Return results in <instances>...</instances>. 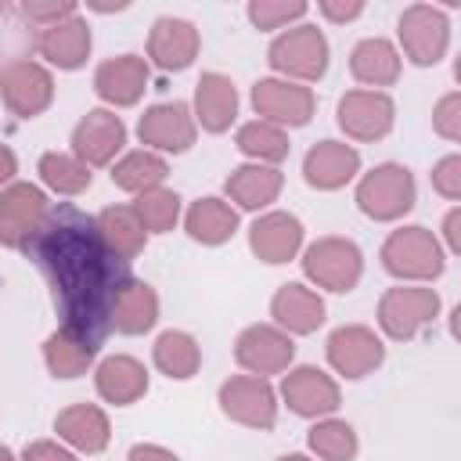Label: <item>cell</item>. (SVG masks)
<instances>
[{"instance_id":"obj_29","label":"cell","mask_w":461,"mask_h":461,"mask_svg":"<svg viewBox=\"0 0 461 461\" xmlns=\"http://www.w3.org/2000/svg\"><path fill=\"white\" fill-rule=\"evenodd\" d=\"M97 353H101V342H94L65 324L43 339V367L50 371V378H61V382H72V378H83L86 371H94Z\"/></svg>"},{"instance_id":"obj_40","label":"cell","mask_w":461,"mask_h":461,"mask_svg":"<svg viewBox=\"0 0 461 461\" xmlns=\"http://www.w3.org/2000/svg\"><path fill=\"white\" fill-rule=\"evenodd\" d=\"M18 11L32 25V32H36V29H50V25L79 14V4L76 0H22Z\"/></svg>"},{"instance_id":"obj_28","label":"cell","mask_w":461,"mask_h":461,"mask_svg":"<svg viewBox=\"0 0 461 461\" xmlns=\"http://www.w3.org/2000/svg\"><path fill=\"white\" fill-rule=\"evenodd\" d=\"M241 212L223 198V194H202L184 209V230L194 245L220 249L238 234Z\"/></svg>"},{"instance_id":"obj_27","label":"cell","mask_w":461,"mask_h":461,"mask_svg":"<svg viewBox=\"0 0 461 461\" xmlns=\"http://www.w3.org/2000/svg\"><path fill=\"white\" fill-rule=\"evenodd\" d=\"M238 86L230 76L223 72H202L198 83H194V97H191V108H194V119H198V130L205 133H227L238 119Z\"/></svg>"},{"instance_id":"obj_46","label":"cell","mask_w":461,"mask_h":461,"mask_svg":"<svg viewBox=\"0 0 461 461\" xmlns=\"http://www.w3.org/2000/svg\"><path fill=\"white\" fill-rule=\"evenodd\" d=\"M126 461H180V454L162 443H133L126 450Z\"/></svg>"},{"instance_id":"obj_11","label":"cell","mask_w":461,"mask_h":461,"mask_svg":"<svg viewBox=\"0 0 461 461\" xmlns=\"http://www.w3.org/2000/svg\"><path fill=\"white\" fill-rule=\"evenodd\" d=\"M335 122L346 133V140L375 144V140H382V137L393 133V126H396V101L389 97V90L353 86V90H346L339 97Z\"/></svg>"},{"instance_id":"obj_1","label":"cell","mask_w":461,"mask_h":461,"mask_svg":"<svg viewBox=\"0 0 461 461\" xmlns=\"http://www.w3.org/2000/svg\"><path fill=\"white\" fill-rule=\"evenodd\" d=\"M47 277L50 303L65 328L101 342L112 331V306L130 281V263L112 256L97 238L94 216L76 205H54L47 227L25 252Z\"/></svg>"},{"instance_id":"obj_14","label":"cell","mask_w":461,"mask_h":461,"mask_svg":"<svg viewBox=\"0 0 461 461\" xmlns=\"http://www.w3.org/2000/svg\"><path fill=\"white\" fill-rule=\"evenodd\" d=\"M252 112L281 130H299L317 115V94L306 83H292L281 76H263L252 83Z\"/></svg>"},{"instance_id":"obj_26","label":"cell","mask_w":461,"mask_h":461,"mask_svg":"<svg viewBox=\"0 0 461 461\" xmlns=\"http://www.w3.org/2000/svg\"><path fill=\"white\" fill-rule=\"evenodd\" d=\"M403 72V54L393 40L385 36H364L349 50V76L364 90H385L400 79Z\"/></svg>"},{"instance_id":"obj_2","label":"cell","mask_w":461,"mask_h":461,"mask_svg":"<svg viewBox=\"0 0 461 461\" xmlns=\"http://www.w3.org/2000/svg\"><path fill=\"white\" fill-rule=\"evenodd\" d=\"M378 259L382 270L396 277V285H432L447 270V249L425 223H400L396 230H389Z\"/></svg>"},{"instance_id":"obj_31","label":"cell","mask_w":461,"mask_h":461,"mask_svg":"<svg viewBox=\"0 0 461 461\" xmlns=\"http://www.w3.org/2000/svg\"><path fill=\"white\" fill-rule=\"evenodd\" d=\"M94 227L104 249L119 256L122 263H133L148 249V238H151L133 205H104L101 212H94Z\"/></svg>"},{"instance_id":"obj_18","label":"cell","mask_w":461,"mask_h":461,"mask_svg":"<svg viewBox=\"0 0 461 461\" xmlns=\"http://www.w3.org/2000/svg\"><path fill=\"white\" fill-rule=\"evenodd\" d=\"M306 249L303 220L288 209H267L249 223V252L267 267H285Z\"/></svg>"},{"instance_id":"obj_30","label":"cell","mask_w":461,"mask_h":461,"mask_svg":"<svg viewBox=\"0 0 461 461\" xmlns=\"http://www.w3.org/2000/svg\"><path fill=\"white\" fill-rule=\"evenodd\" d=\"M54 432L76 454H101L112 443V421L97 403H68L54 414Z\"/></svg>"},{"instance_id":"obj_48","label":"cell","mask_w":461,"mask_h":461,"mask_svg":"<svg viewBox=\"0 0 461 461\" xmlns=\"http://www.w3.org/2000/svg\"><path fill=\"white\" fill-rule=\"evenodd\" d=\"M447 328H450V339L461 346V303L450 310V317H447Z\"/></svg>"},{"instance_id":"obj_19","label":"cell","mask_w":461,"mask_h":461,"mask_svg":"<svg viewBox=\"0 0 461 461\" xmlns=\"http://www.w3.org/2000/svg\"><path fill=\"white\" fill-rule=\"evenodd\" d=\"M151 83V61L144 54H115L94 68V94L104 108H133Z\"/></svg>"},{"instance_id":"obj_36","label":"cell","mask_w":461,"mask_h":461,"mask_svg":"<svg viewBox=\"0 0 461 461\" xmlns=\"http://www.w3.org/2000/svg\"><path fill=\"white\" fill-rule=\"evenodd\" d=\"M234 148L245 155V162H259V166H281L292 151L288 130L267 122V119H249L238 126L234 133Z\"/></svg>"},{"instance_id":"obj_34","label":"cell","mask_w":461,"mask_h":461,"mask_svg":"<svg viewBox=\"0 0 461 461\" xmlns=\"http://www.w3.org/2000/svg\"><path fill=\"white\" fill-rule=\"evenodd\" d=\"M108 176H112V184H115L119 191H126V194L137 198V194H144V191L166 184L169 162H166V155H158V151H151V148H133V151H126V155L108 169Z\"/></svg>"},{"instance_id":"obj_44","label":"cell","mask_w":461,"mask_h":461,"mask_svg":"<svg viewBox=\"0 0 461 461\" xmlns=\"http://www.w3.org/2000/svg\"><path fill=\"white\" fill-rule=\"evenodd\" d=\"M364 0H321L317 4V14L331 25H346V22H357L364 14Z\"/></svg>"},{"instance_id":"obj_8","label":"cell","mask_w":461,"mask_h":461,"mask_svg":"<svg viewBox=\"0 0 461 461\" xmlns=\"http://www.w3.org/2000/svg\"><path fill=\"white\" fill-rule=\"evenodd\" d=\"M396 47L400 54L418 65H439L450 50V14L439 4H407L396 18Z\"/></svg>"},{"instance_id":"obj_22","label":"cell","mask_w":461,"mask_h":461,"mask_svg":"<svg viewBox=\"0 0 461 461\" xmlns=\"http://www.w3.org/2000/svg\"><path fill=\"white\" fill-rule=\"evenodd\" d=\"M32 47L43 58V65H50L58 72H76L86 65L90 50H94V32H90V22L83 14H72L50 29H36Z\"/></svg>"},{"instance_id":"obj_39","label":"cell","mask_w":461,"mask_h":461,"mask_svg":"<svg viewBox=\"0 0 461 461\" xmlns=\"http://www.w3.org/2000/svg\"><path fill=\"white\" fill-rule=\"evenodd\" d=\"M306 14H310L306 0H249L245 4V18L259 32H285L299 25Z\"/></svg>"},{"instance_id":"obj_12","label":"cell","mask_w":461,"mask_h":461,"mask_svg":"<svg viewBox=\"0 0 461 461\" xmlns=\"http://www.w3.org/2000/svg\"><path fill=\"white\" fill-rule=\"evenodd\" d=\"M234 364L245 375H259V378L285 375L288 367H295V339L285 328H277L274 321H256L238 331Z\"/></svg>"},{"instance_id":"obj_10","label":"cell","mask_w":461,"mask_h":461,"mask_svg":"<svg viewBox=\"0 0 461 461\" xmlns=\"http://www.w3.org/2000/svg\"><path fill=\"white\" fill-rule=\"evenodd\" d=\"M277 393H281V403L295 418H306V421L331 418L342 407V385H339V378L328 375L317 364H295V367H288L281 375V382H277Z\"/></svg>"},{"instance_id":"obj_24","label":"cell","mask_w":461,"mask_h":461,"mask_svg":"<svg viewBox=\"0 0 461 461\" xmlns=\"http://www.w3.org/2000/svg\"><path fill=\"white\" fill-rule=\"evenodd\" d=\"M328 317V306L321 299V292L306 281H285L274 295H270V321L277 328H285L292 339L295 335H313Z\"/></svg>"},{"instance_id":"obj_9","label":"cell","mask_w":461,"mask_h":461,"mask_svg":"<svg viewBox=\"0 0 461 461\" xmlns=\"http://www.w3.org/2000/svg\"><path fill=\"white\" fill-rule=\"evenodd\" d=\"M216 403L223 411V418H230L241 429H256L267 432L277 425V411H281V393L270 378L259 375H230L220 393Z\"/></svg>"},{"instance_id":"obj_25","label":"cell","mask_w":461,"mask_h":461,"mask_svg":"<svg viewBox=\"0 0 461 461\" xmlns=\"http://www.w3.org/2000/svg\"><path fill=\"white\" fill-rule=\"evenodd\" d=\"M148 385H151V375H148L144 360H137L130 353L101 357L97 367H94V389L112 407H130V403L144 400Z\"/></svg>"},{"instance_id":"obj_37","label":"cell","mask_w":461,"mask_h":461,"mask_svg":"<svg viewBox=\"0 0 461 461\" xmlns=\"http://www.w3.org/2000/svg\"><path fill=\"white\" fill-rule=\"evenodd\" d=\"M306 450L317 461H357L360 454V436L346 418H321L306 432Z\"/></svg>"},{"instance_id":"obj_35","label":"cell","mask_w":461,"mask_h":461,"mask_svg":"<svg viewBox=\"0 0 461 461\" xmlns=\"http://www.w3.org/2000/svg\"><path fill=\"white\" fill-rule=\"evenodd\" d=\"M36 173H40V184L61 198H79L94 184V169L76 151H43L36 162Z\"/></svg>"},{"instance_id":"obj_33","label":"cell","mask_w":461,"mask_h":461,"mask_svg":"<svg viewBox=\"0 0 461 461\" xmlns=\"http://www.w3.org/2000/svg\"><path fill=\"white\" fill-rule=\"evenodd\" d=\"M151 364L169 382H187L202 371V346L184 328H166L151 346Z\"/></svg>"},{"instance_id":"obj_21","label":"cell","mask_w":461,"mask_h":461,"mask_svg":"<svg viewBox=\"0 0 461 461\" xmlns=\"http://www.w3.org/2000/svg\"><path fill=\"white\" fill-rule=\"evenodd\" d=\"M360 151L349 140H335L324 137L317 144H310V151L303 155V180L313 191H342L346 184L360 180Z\"/></svg>"},{"instance_id":"obj_50","label":"cell","mask_w":461,"mask_h":461,"mask_svg":"<svg viewBox=\"0 0 461 461\" xmlns=\"http://www.w3.org/2000/svg\"><path fill=\"white\" fill-rule=\"evenodd\" d=\"M0 461H22V457H18L14 447H4V450H0Z\"/></svg>"},{"instance_id":"obj_5","label":"cell","mask_w":461,"mask_h":461,"mask_svg":"<svg viewBox=\"0 0 461 461\" xmlns=\"http://www.w3.org/2000/svg\"><path fill=\"white\" fill-rule=\"evenodd\" d=\"M299 263H303L306 285H313L317 292L346 295L364 277V252L353 238H342V234H324V238L310 241L303 249Z\"/></svg>"},{"instance_id":"obj_49","label":"cell","mask_w":461,"mask_h":461,"mask_svg":"<svg viewBox=\"0 0 461 461\" xmlns=\"http://www.w3.org/2000/svg\"><path fill=\"white\" fill-rule=\"evenodd\" d=\"M274 461H317L313 454H281V457H274Z\"/></svg>"},{"instance_id":"obj_15","label":"cell","mask_w":461,"mask_h":461,"mask_svg":"<svg viewBox=\"0 0 461 461\" xmlns=\"http://www.w3.org/2000/svg\"><path fill=\"white\" fill-rule=\"evenodd\" d=\"M324 357L335 378L360 382L385 364V339L367 324H339L324 342Z\"/></svg>"},{"instance_id":"obj_38","label":"cell","mask_w":461,"mask_h":461,"mask_svg":"<svg viewBox=\"0 0 461 461\" xmlns=\"http://www.w3.org/2000/svg\"><path fill=\"white\" fill-rule=\"evenodd\" d=\"M137 209V216L144 220L148 234H169L176 223H184V198L173 191V187H151L144 194H137L130 202Z\"/></svg>"},{"instance_id":"obj_13","label":"cell","mask_w":461,"mask_h":461,"mask_svg":"<svg viewBox=\"0 0 461 461\" xmlns=\"http://www.w3.org/2000/svg\"><path fill=\"white\" fill-rule=\"evenodd\" d=\"M0 97L14 119H36L54 104V72L36 58H14L0 68Z\"/></svg>"},{"instance_id":"obj_45","label":"cell","mask_w":461,"mask_h":461,"mask_svg":"<svg viewBox=\"0 0 461 461\" xmlns=\"http://www.w3.org/2000/svg\"><path fill=\"white\" fill-rule=\"evenodd\" d=\"M439 241H443L447 252L461 256V205L447 209V216L439 220Z\"/></svg>"},{"instance_id":"obj_16","label":"cell","mask_w":461,"mask_h":461,"mask_svg":"<svg viewBox=\"0 0 461 461\" xmlns=\"http://www.w3.org/2000/svg\"><path fill=\"white\" fill-rule=\"evenodd\" d=\"M137 140L158 155H184L198 140V119L187 101H158L148 104L137 119Z\"/></svg>"},{"instance_id":"obj_7","label":"cell","mask_w":461,"mask_h":461,"mask_svg":"<svg viewBox=\"0 0 461 461\" xmlns=\"http://www.w3.org/2000/svg\"><path fill=\"white\" fill-rule=\"evenodd\" d=\"M50 212H54V202L40 184L18 180L0 187V245L11 252H29V245L47 227Z\"/></svg>"},{"instance_id":"obj_3","label":"cell","mask_w":461,"mask_h":461,"mask_svg":"<svg viewBox=\"0 0 461 461\" xmlns=\"http://www.w3.org/2000/svg\"><path fill=\"white\" fill-rule=\"evenodd\" d=\"M357 209L375 223H396L403 220L418 202V180L403 162H378L367 173H360L353 187Z\"/></svg>"},{"instance_id":"obj_32","label":"cell","mask_w":461,"mask_h":461,"mask_svg":"<svg viewBox=\"0 0 461 461\" xmlns=\"http://www.w3.org/2000/svg\"><path fill=\"white\" fill-rule=\"evenodd\" d=\"M158 292L140 281V277H130L122 285V292L115 295V306H112V331L133 339V335H148L155 324H158Z\"/></svg>"},{"instance_id":"obj_47","label":"cell","mask_w":461,"mask_h":461,"mask_svg":"<svg viewBox=\"0 0 461 461\" xmlns=\"http://www.w3.org/2000/svg\"><path fill=\"white\" fill-rule=\"evenodd\" d=\"M0 180H4V187L18 184V162H14V148L11 144H4V173H0Z\"/></svg>"},{"instance_id":"obj_23","label":"cell","mask_w":461,"mask_h":461,"mask_svg":"<svg viewBox=\"0 0 461 461\" xmlns=\"http://www.w3.org/2000/svg\"><path fill=\"white\" fill-rule=\"evenodd\" d=\"M285 187V173L281 166H259V162H241L227 173L223 180V198L238 209V212H267Z\"/></svg>"},{"instance_id":"obj_42","label":"cell","mask_w":461,"mask_h":461,"mask_svg":"<svg viewBox=\"0 0 461 461\" xmlns=\"http://www.w3.org/2000/svg\"><path fill=\"white\" fill-rule=\"evenodd\" d=\"M432 130L443 140L461 144V90H450L432 104Z\"/></svg>"},{"instance_id":"obj_41","label":"cell","mask_w":461,"mask_h":461,"mask_svg":"<svg viewBox=\"0 0 461 461\" xmlns=\"http://www.w3.org/2000/svg\"><path fill=\"white\" fill-rule=\"evenodd\" d=\"M429 180H432V191H436L439 198L461 205V151H450V155L436 158Z\"/></svg>"},{"instance_id":"obj_6","label":"cell","mask_w":461,"mask_h":461,"mask_svg":"<svg viewBox=\"0 0 461 461\" xmlns=\"http://www.w3.org/2000/svg\"><path fill=\"white\" fill-rule=\"evenodd\" d=\"M443 310V299L432 285H393L378 299V331L393 342H411L418 339Z\"/></svg>"},{"instance_id":"obj_51","label":"cell","mask_w":461,"mask_h":461,"mask_svg":"<svg viewBox=\"0 0 461 461\" xmlns=\"http://www.w3.org/2000/svg\"><path fill=\"white\" fill-rule=\"evenodd\" d=\"M454 79H457V86H461V54L454 58Z\"/></svg>"},{"instance_id":"obj_43","label":"cell","mask_w":461,"mask_h":461,"mask_svg":"<svg viewBox=\"0 0 461 461\" xmlns=\"http://www.w3.org/2000/svg\"><path fill=\"white\" fill-rule=\"evenodd\" d=\"M22 461H79V454L61 439H29L18 450Z\"/></svg>"},{"instance_id":"obj_20","label":"cell","mask_w":461,"mask_h":461,"mask_svg":"<svg viewBox=\"0 0 461 461\" xmlns=\"http://www.w3.org/2000/svg\"><path fill=\"white\" fill-rule=\"evenodd\" d=\"M202 50V32L191 18H176V14H162L151 22L148 29V61L162 72H184L194 65Z\"/></svg>"},{"instance_id":"obj_17","label":"cell","mask_w":461,"mask_h":461,"mask_svg":"<svg viewBox=\"0 0 461 461\" xmlns=\"http://www.w3.org/2000/svg\"><path fill=\"white\" fill-rule=\"evenodd\" d=\"M126 137H130V130H126V122H122V115H115L112 108H90L76 126H72V148L68 151H76L90 169H101V166H115L122 155H126Z\"/></svg>"},{"instance_id":"obj_4","label":"cell","mask_w":461,"mask_h":461,"mask_svg":"<svg viewBox=\"0 0 461 461\" xmlns=\"http://www.w3.org/2000/svg\"><path fill=\"white\" fill-rule=\"evenodd\" d=\"M267 65L274 68V76L310 86V83L324 79V72L331 65V43H328L324 29H317L313 22H299L270 40Z\"/></svg>"}]
</instances>
